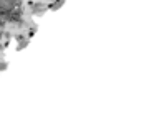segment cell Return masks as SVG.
Returning <instances> with one entry per match:
<instances>
[{"label":"cell","mask_w":154,"mask_h":124,"mask_svg":"<svg viewBox=\"0 0 154 124\" xmlns=\"http://www.w3.org/2000/svg\"><path fill=\"white\" fill-rule=\"evenodd\" d=\"M32 8H33V14L42 15L45 10H47V5L45 4H32Z\"/></svg>","instance_id":"obj_1"},{"label":"cell","mask_w":154,"mask_h":124,"mask_svg":"<svg viewBox=\"0 0 154 124\" xmlns=\"http://www.w3.org/2000/svg\"><path fill=\"white\" fill-rule=\"evenodd\" d=\"M17 40H18V47H17V50H18V51H22V50H23V48L28 45V40L23 37V35H18Z\"/></svg>","instance_id":"obj_2"},{"label":"cell","mask_w":154,"mask_h":124,"mask_svg":"<svg viewBox=\"0 0 154 124\" xmlns=\"http://www.w3.org/2000/svg\"><path fill=\"white\" fill-rule=\"evenodd\" d=\"M63 4H65V0H55L53 4H50L47 8H50V10H57V8H60Z\"/></svg>","instance_id":"obj_3"},{"label":"cell","mask_w":154,"mask_h":124,"mask_svg":"<svg viewBox=\"0 0 154 124\" xmlns=\"http://www.w3.org/2000/svg\"><path fill=\"white\" fill-rule=\"evenodd\" d=\"M7 66H8V63H5V61H0V71L7 70Z\"/></svg>","instance_id":"obj_4"},{"label":"cell","mask_w":154,"mask_h":124,"mask_svg":"<svg viewBox=\"0 0 154 124\" xmlns=\"http://www.w3.org/2000/svg\"><path fill=\"white\" fill-rule=\"evenodd\" d=\"M4 27H5V18H2V17H0V30H2Z\"/></svg>","instance_id":"obj_5"},{"label":"cell","mask_w":154,"mask_h":124,"mask_svg":"<svg viewBox=\"0 0 154 124\" xmlns=\"http://www.w3.org/2000/svg\"><path fill=\"white\" fill-rule=\"evenodd\" d=\"M2 37H4V30H0V40H2Z\"/></svg>","instance_id":"obj_6"},{"label":"cell","mask_w":154,"mask_h":124,"mask_svg":"<svg viewBox=\"0 0 154 124\" xmlns=\"http://www.w3.org/2000/svg\"><path fill=\"white\" fill-rule=\"evenodd\" d=\"M2 50H4V47H2V45H0V53H2Z\"/></svg>","instance_id":"obj_7"}]
</instances>
